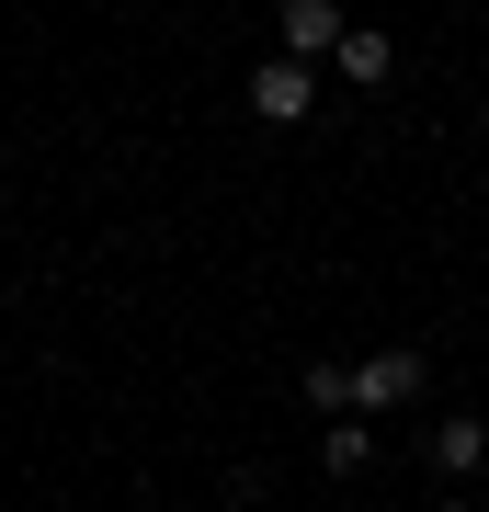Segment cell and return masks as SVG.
I'll return each mask as SVG.
<instances>
[{
	"instance_id": "1",
	"label": "cell",
	"mask_w": 489,
	"mask_h": 512,
	"mask_svg": "<svg viewBox=\"0 0 489 512\" xmlns=\"http://www.w3.org/2000/svg\"><path fill=\"white\" fill-rule=\"evenodd\" d=\"M308 103H319V69H296V57H262V69H251V114H262V126H296Z\"/></svg>"
},
{
	"instance_id": "2",
	"label": "cell",
	"mask_w": 489,
	"mask_h": 512,
	"mask_svg": "<svg viewBox=\"0 0 489 512\" xmlns=\"http://www.w3.org/2000/svg\"><path fill=\"white\" fill-rule=\"evenodd\" d=\"M433 467H444V478H478V467H489V421H478V410H444V421H433Z\"/></svg>"
},
{
	"instance_id": "3",
	"label": "cell",
	"mask_w": 489,
	"mask_h": 512,
	"mask_svg": "<svg viewBox=\"0 0 489 512\" xmlns=\"http://www.w3.org/2000/svg\"><path fill=\"white\" fill-rule=\"evenodd\" d=\"M342 35H353V23L330 12V0H296V12H285V57H296V69H308V57H342Z\"/></svg>"
},
{
	"instance_id": "4",
	"label": "cell",
	"mask_w": 489,
	"mask_h": 512,
	"mask_svg": "<svg viewBox=\"0 0 489 512\" xmlns=\"http://www.w3.org/2000/svg\"><path fill=\"white\" fill-rule=\"evenodd\" d=\"M353 376H364V410H399V399H421L433 365H421V353H376V365H353Z\"/></svg>"
},
{
	"instance_id": "5",
	"label": "cell",
	"mask_w": 489,
	"mask_h": 512,
	"mask_svg": "<svg viewBox=\"0 0 489 512\" xmlns=\"http://www.w3.org/2000/svg\"><path fill=\"white\" fill-rule=\"evenodd\" d=\"M387 69H399V46H387L376 23H353V35H342V80H353V92H376Z\"/></svg>"
},
{
	"instance_id": "6",
	"label": "cell",
	"mask_w": 489,
	"mask_h": 512,
	"mask_svg": "<svg viewBox=\"0 0 489 512\" xmlns=\"http://www.w3.org/2000/svg\"><path fill=\"white\" fill-rule=\"evenodd\" d=\"M319 467H330V478H364V467H376V421H330Z\"/></svg>"
},
{
	"instance_id": "7",
	"label": "cell",
	"mask_w": 489,
	"mask_h": 512,
	"mask_svg": "<svg viewBox=\"0 0 489 512\" xmlns=\"http://www.w3.org/2000/svg\"><path fill=\"white\" fill-rule=\"evenodd\" d=\"M308 399H319L330 421H364V376H353V365H308Z\"/></svg>"
},
{
	"instance_id": "8",
	"label": "cell",
	"mask_w": 489,
	"mask_h": 512,
	"mask_svg": "<svg viewBox=\"0 0 489 512\" xmlns=\"http://www.w3.org/2000/svg\"><path fill=\"white\" fill-rule=\"evenodd\" d=\"M444 512H467V501H444Z\"/></svg>"
}]
</instances>
